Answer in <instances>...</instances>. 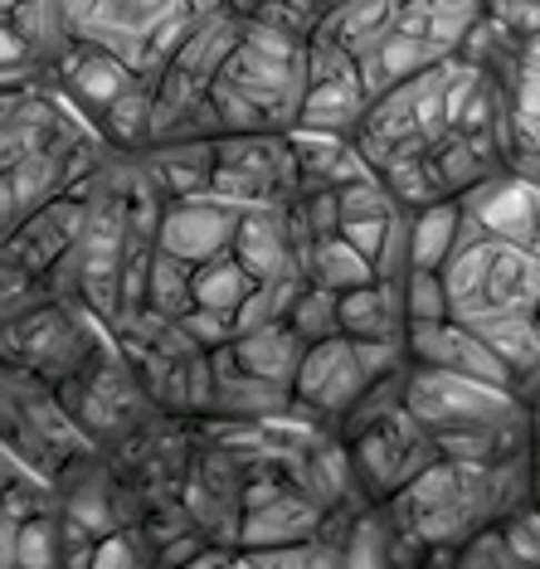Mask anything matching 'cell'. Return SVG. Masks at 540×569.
<instances>
[{"instance_id":"cell-28","label":"cell","mask_w":540,"mask_h":569,"mask_svg":"<svg viewBox=\"0 0 540 569\" xmlns=\"http://www.w3.org/2000/svg\"><path fill=\"white\" fill-rule=\"evenodd\" d=\"M220 569H282L278 550H229V560Z\"/></svg>"},{"instance_id":"cell-8","label":"cell","mask_w":540,"mask_h":569,"mask_svg":"<svg viewBox=\"0 0 540 569\" xmlns=\"http://www.w3.org/2000/svg\"><path fill=\"white\" fill-rule=\"evenodd\" d=\"M63 409L73 413V423L93 438L98 448H127L137 433H147L161 419L157 399L141 385L132 356L122 351V341L112 336L108 351L88 366L79 380H69L59 390Z\"/></svg>"},{"instance_id":"cell-5","label":"cell","mask_w":540,"mask_h":569,"mask_svg":"<svg viewBox=\"0 0 540 569\" xmlns=\"http://www.w3.org/2000/svg\"><path fill=\"white\" fill-rule=\"evenodd\" d=\"M404 405L453 462H511L531 452L536 405L507 385L439 366H409Z\"/></svg>"},{"instance_id":"cell-22","label":"cell","mask_w":540,"mask_h":569,"mask_svg":"<svg viewBox=\"0 0 540 569\" xmlns=\"http://www.w3.org/2000/svg\"><path fill=\"white\" fill-rule=\"evenodd\" d=\"M307 278H312L317 288H331V292L346 297V292L376 282V263H370L351 239L331 234V239H317L312 249H307Z\"/></svg>"},{"instance_id":"cell-27","label":"cell","mask_w":540,"mask_h":569,"mask_svg":"<svg viewBox=\"0 0 540 569\" xmlns=\"http://www.w3.org/2000/svg\"><path fill=\"white\" fill-rule=\"evenodd\" d=\"M487 16L507 20L511 30L521 34V40L540 34V0H487Z\"/></svg>"},{"instance_id":"cell-4","label":"cell","mask_w":540,"mask_h":569,"mask_svg":"<svg viewBox=\"0 0 540 569\" xmlns=\"http://www.w3.org/2000/svg\"><path fill=\"white\" fill-rule=\"evenodd\" d=\"M536 501V458L511 462H433L414 487L390 501V521L400 540L423 550H462L507 516Z\"/></svg>"},{"instance_id":"cell-9","label":"cell","mask_w":540,"mask_h":569,"mask_svg":"<svg viewBox=\"0 0 540 569\" xmlns=\"http://www.w3.org/2000/svg\"><path fill=\"white\" fill-rule=\"evenodd\" d=\"M351 468H356V482L366 491L376 507H390L404 487H414L433 462H443V448L423 423L404 409H394L390 419L370 423L366 433H356L351 443Z\"/></svg>"},{"instance_id":"cell-7","label":"cell","mask_w":540,"mask_h":569,"mask_svg":"<svg viewBox=\"0 0 540 569\" xmlns=\"http://www.w3.org/2000/svg\"><path fill=\"white\" fill-rule=\"evenodd\" d=\"M112 336L118 331L79 297H44L30 312L6 317V366H20L63 390L108 351Z\"/></svg>"},{"instance_id":"cell-1","label":"cell","mask_w":540,"mask_h":569,"mask_svg":"<svg viewBox=\"0 0 540 569\" xmlns=\"http://www.w3.org/2000/svg\"><path fill=\"white\" fill-rule=\"evenodd\" d=\"M453 321L487 346L540 331V186L517 171L462 200V234L443 263Z\"/></svg>"},{"instance_id":"cell-33","label":"cell","mask_w":540,"mask_h":569,"mask_svg":"<svg viewBox=\"0 0 540 569\" xmlns=\"http://www.w3.org/2000/svg\"><path fill=\"white\" fill-rule=\"evenodd\" d=\"M536 507H540V468H536Z\"/></svg>"},{"instance_id":"cell-24","label":"cell","mask_w":540,"mask_h":569,"mask_svg":"<svg viewBox=\"0 0 540 569\" xmlns=\"http://www.w3.org/2000/svg\"><path fill=\"white\" fill-rule=\"evenodd\" d=\"M462 234V200H443L429 210H414V268L423 273H443Z\"/></svg>"},{"instance_id":"cell-26","label":"cell","mask_w":540,"mask_h":569,"mask_svg":"<svg viewBox=\"0 0 540 569\" xmlns=\"http://www.w3.org/2000/svg\"><path fill=\"white\" fill-rule=\"evenodd\" d=\"M404 302H409V327L453 317V302H448L443 273H423V268H414V273L404 278Z\"/></svg>"},{"instance_id":"cell-6","label":"cell","mask_w":540,"mask_h":569,"mask_svg":"<svg viewBox=\"0 0 540 569\" xmlns=\"http://www.w3.org/2000/svg\"><path fill=\"white\" fill-rule=\"evenodd\" d=\"M307 79H312V44L282 30H263V24H243L234 54L224 59L210 88L224 137L298 132Z\"/></svg>"},{"instance_id":"cell-32","label":"cell","mask_w":540,"mask_h":569,"mask_svg":"<svg viewBox=\"0 0 540 569\" xmlns=\"http://www.w3.org/2000/svg\"><path fill=\"white\" fill-rule=\"evenodd\" d=\"M321 6H327V10H337V6H346V0H321Z\"/></svg>"},{"instance_id":"cell-12","label":"cell","mask_w":540,"mask_h":569,"mask_svg":"<svg viewBox=\"0 0 540 569\" xmlns=\"http://www.w3.org/2000/svg\"><path fill=\"white\" fill-rule=\"evenodd\" d=\"M376 98L366 88L360 63L346 54L337 40L317 34L312 40V79H307V102H302V132H331V137H356L360 122L370 118Z\"/></svg>"},{"instance_id":"cell-3","label":"cell","mask_w":540,"mask_h":569,"mask_svg":"<svg viewBox=\"0 0 540 569\" xmlns=\"http://www.w3.org/2000/svg\"><path fill=\"white\" fill-rule=\"evenodd\" d=\"M487 16V0H346L321 34L360 63L370 98L458 59Z\"/></svg>"},{"instance_id":"cell-34","label":"cell","mask_w":540,"mask_h":569,"mask_svg":"<svg viewBox=\"0 0 540 569\" xmlns=\"http://www.w3.org/2000/svg\"><path fill=\"white\" fill-rule=\"evenodd\" d=\"M531 405H536V409H540V395H536V399H531Z\"/></svg>"},{"instance_id":"cell-13","label":"cell","mask_w":540,"mask_h":569,"mask_svg":"<svg viewBox=\"0 0 540 569\" xmlns=\"http://www.w3.org/2000/svg\"><path fill=\"white\" fill-rule=\"evenodd\" d=\"M249 210L253 204L224 200V196H214V190L210 196H196V200H176V204H166L157 249L171 253L176 263H186V268L214 263V258L239 249V229H243V214Z\"/></svg>"},{"instance_id":"cell-15","label":"cell","mask_w":540,"mask_h":569,"mask_svg":"<svg viewBox=\"0 0 540 569\" xmlns=\"http://www.w3.org/2000/svg\"><path fill=\"white\" fill-rule=\"evenodd\" d=\"M409 366H439V370H458V375H472V380H492V385L517 390V375H511L507 360H501L478 331L462 327L453 317L409 327Z\"/></svg>"},{"instance_id":"cell-25","label":"cell","mask_w":540,"mask_h":569,"mask_svg":"<svg viewBox=\"0 0 540 569\" xmlns=\"http://www.w3.org/2000/svg\"><path fill=\"white\" fill-rule=\"evenodd\" d=\"M288 327L298 331L307 346H321V341H337V336H346V327H341V292L307 282L302 297L292 302Z\"/></svg>"},{"instance_id":"cell-19","label":"cell","mask_w":540,"mask_h":569,"mask_svg":"<svg viewBox=\"0 0 540 569\" xmlns=\"http://www.w3.org/2000/svg\"><path fill=\"white\" fill-rule=\"evenodd\" d=\"M214 147L220 141H171V147H151L141 157V166L157 180L166 204L196 200V196H210V186H214Z\"/></svg>"},{"instance_id":"cell-10","label":"cell","mask_w":540,"mask_h":569,"mask_svg":"<svg viewBox=\"0 0 540 569\" xmlns=\"http://www.w3.org/2000/svg\"><path fill=\"white\" fill-rule=\"evenodd\" d=\"M210 190L239 204H298L302 166H298V151H292V132L220 137Z\"/></svg>"},{"instance_id":"cell-31","label":"cell","mask_w":540,"mask_h":569,"mask_svg":"<svg viewBox=\"0 0 540 569\" xmlns=\"http://www.w3.org/2000/svg\"><path fill=\"white\" fill-rule=\"evenodd\" d=\"M526 49H531V54L540 59V34H531V40H526Z\"/></svg>"},{"instance_id":"cell-20","label":"cell","mask_w":540,"mask_h":569,"mask_svg":"<svg viewBox=\"0 0 540 569\" xmlns=\"http://www.w3.org/2000/svg\"><path fill=\"white\" fill-rule=\"evenodd\" d=\"M224 351L234 356L249 375H259V380H273V385H282V390H292L312 346H307L302 336L288 327V321H278V327H263V331H253V336H239V341H229Z\"/></svg>"},{"instance_id":"cell-11","label":"cell","mask_w":540,"mask_h":569,"mask_svg":"<svg viewBox=\"0 0 540 569\" xmlns=\"http://www.w3.org/2000/svg\"><path fill=\"white\" fill-rule=\"evenodd\" d=\"M370 370L366 360H360V346L351 336H337V341H321L307 351L302 370H298V385H292V395H298V413L302 423H317V429L327 433H341L346 413H351L360 399L370 395Z\"/></svg>"},{"instance_id":"cell-17","label":"cell","mask_w":540,"mask_h":569,"mask_svg":"<svg viewBox=\"0 0 540 569\" xmlns=\"http://www.w3.org/2000/svg\"><path fill=\"white\" fill-rule=\"evenodd\" d=\"M292 151L302 166V190H346L360 180H376L380 171L366 161L356 137H331V132H292Z\"/></svg>"},{"instance_id":"cell-16","label":"cell","mask_w":540,"mask_h":569,"mask_svg":"<svg viewBox=\"0 0 540 569\" xmlns=\"http://www.w3.org/2000/svg\"><path fill=\"white\" fill-rule=\"evenodd\" d=\"M327 507L302 487H288L278 491L273 501L253 507L243 516V536H239V550H288V546H307V540H321L327 530Z\"/></svg>"},{"instance_id":"cell-29","label":"cell","mask_w":540,"mask_h":569,"mask_svg":"<svg viewBox=\"0 0 540 569\" xmlns=\"http://www.w3.org/2000/svg\"><path fill=\"white\" fill-rule=\"evenodd\" d=\"M88 6H93V0H63V16H69V30L83 20V10H88Z\"/></svg>"},{"instance_id":"cell-14","label":"cell","mask_w":540,"mask_h":569,"mask_svg":"<svg viewBox=\"0 0 540 569\" xmlns=\"http://www.w3.org/2000/svg\"><path fill=\"white\" fill-rule=\"evenodd\" d=\"M49 79H54L63 88V98H69L73 108H79L83 118L98 127L102 118H108L112 102H122L141 83V73L132 69V63H122L118 54H108L102 44L79 40V34H73Z\"/></svg>"},{"instance_id":"cell-23","label":"cell","mask_w":540,"mask_h":569,"mask_svg":"<svg viewBox=\"0 0 540 569\" xmlns=\"http://www.w3.org/2000/svg\"><path fill=\"white\" fill-rule=\"evenodd\" d=\"M224 10H234L243 24H263V30H282L292 40H307L312 44L327 24L331 10L321 0H229Z\"/></svg>"},{"instance_id":"cell-2","label":"cell","mask_w":540,"mask_h":569,"mask_svg":"<svg viewBox=\"0 0 540 569\" xmlns=\"http://www.w3.org/2000/svg\"><path fill=\"white\" fill-rule=\"evenodd\" d=\"M0 229L16 234L30 214L83 186L108 157V141L93 122L63 98L54 79L6 88L0 102Z\"/></svg>"},{"instance_id":"cell-18","label":"cell","mask_w":540,"mask_h":569,"mask_svg":"<svg viewBox=\"0 0 540 569\" xmlns=\"http://www.w3.org/2000/svg\"><path fill=\"white\" fill-rule=\"evenodd\" d=\"M341 327L356 341H409L404 282H370L341 297Z\"/></svg>"},{"instance_id":"cell-21","label":"cell","mask_w":540,"mask_h":569,"mask_svg":"<svg viewBox=\"0 0 540 569\" xmlns=\"http://www.w3.org/2000/svg\"><path fill=\"white\" fill-rule=\"evenodd\" d=\"M497 83L507 93V122H511V151H517V161L540 157V59L526 49Z\"/></svg>"},{"instance_id":"cell-30","label":"cell","mask_w":540,"mask_h":569,"mask_svg":"<svg viewBox=\"0 0 540 569\" xmlns=\"http://www.w3.org/2000/svg\"><path fill=\"white\" fill-rule=\"evenodd\" d=\"M229 0H196V16H214V10H224Z\"/></svg>"}]
</instances>
